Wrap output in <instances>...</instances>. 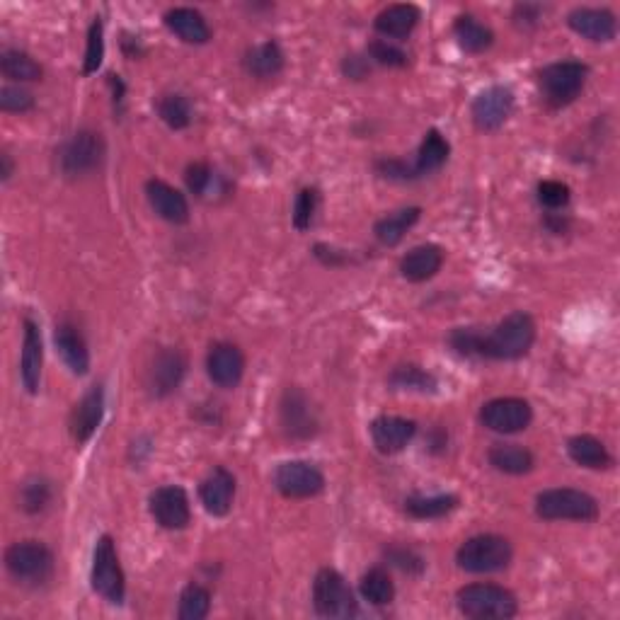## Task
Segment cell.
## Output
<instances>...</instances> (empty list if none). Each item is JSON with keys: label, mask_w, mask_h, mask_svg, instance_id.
<instances>
[{"label": "cell", "mask_w": 620, "mask_h": 620, "mask_svg": "<svg viewBox=\"0 0 620 620\" xmlns=\"http://www.w3.org/2000/svg\"><path fill=\"white\" fill-rule=\"evenodd\" d=\"M536 342V320L524 310H514L495 330L482 335V357L499 361L524 359Z\"/></svg>", "instance_id": "1"}, {"label": "cell", "mask_w": 620, "mask_h": 620, "mask_svg": "<svg viewBox=\"0 0 620 620\" xmlns=\"http://www.w3.org/2000/svg\"><path fill=\"white\" fill-rule=\"evenodd\" d=\"M458 611L473 620H509L519 613V601L499 584H468L456 594Z\"/></svg>", "instance_id": "2"}, {"label": "cell", "mask_w": 620, "mask_h": 620, "mask_svg": "<svg viewBox=\"0 0 620 620\" xmlns=\"http://www.w3.org/2000/svg\"><path fill=\"white\" fill-rule=\"evenodd\" d=\"M514 550L512 543L495 533L468 538L456 553V565L470 574H492L502 572L512 565Z\"/></svg>", "instance_id": "3"}, {"label": "cell", "mask_w": 620, "mask_h": 620, "mask_svg": "<svg viewBox=\"0 0 620 620\" xmlns=\"http://www.w3.org/2000/svg\"><path fill=\"white\" fill-rule=\"evenodd\" d=\"M536 514L545 521H596L599 502L584 490L553 487L536 497Z\"/></svg>", "instance_id": "4"}, {"label": "cell", "mask_w": 620, "mask_h": 620, "mask_svg": "<svg viewBox=\"0 0 620 620\" xmlns=\"http://www.w3.org/2000/svg\"><path fill=\"white\" fill-rule=\"evenodd\" d=\"M589 78V68L582 61H558L550 63L538 76L541 83L543 100L548 102V107L560 109L572 105L577 100L579 93L584 90Z\"/></svg>", "instance_id": "5"}, {"label": "cell", "mask_w": 620, "mask_h": 620, "mask_svg": "<svg viewBox=\"0 0 620 620\" xmlns=\"http://www.w3.org/2000/svg\"><path fill=\"white\" fill-rule=\"evenodd\" d=\"M313 606L315 613L323 618L347 620L359 613V604L354 599V591L344 582V577L332 567H323L315 574L313 582Z\"/></svg>", "instance_id": "6"}, {"label": "cell", "mask_w": 620, "mask_h": 620, "mask_svg": "<svg viewBox=\"0 0 620 620\" xmlns=\"http://www.w3.org/2000/svg\"><path fill=\"white\" fill-rule=\"evenodd\" d=\"M93 589L107 604L122 606L126 599V579L124 570L119 565L117 548H114L112 536H102L95 545L93 553V572H90Z\"/></svg>", "instance_id": "7"}, {"label": "cell", "mask_w": 620, "mask_h": 620, "mask_svg": "<svg viewBox=\"0 0 620 620\" xmlns=\"http://www.w3.org/2000/svg\"><path fill=\"white\" fill-rule=\"evenodd\" d=\"M10 577L22 584H44L54 574V553L39 541H20L5 550Z\"/></svg>", "instance_id": "8"}, {"label": "cell", "mask_w": 620, "mask_h": 620, "mask_svg": "<svg viewBox=\"0 0 620 620\" xmlns=\"http://www.w3.org/2000/svg\"><path fill=\"white\" fill-rule=\"evenodd\" d=\"M61 170L68 177H83L95 172L105 160V139L97 131L83 129L73 134L61 148Z\"/></svg>", "instance_id": "9"}, {"label": "cell", "mask_w": 620, "mask_h": 620, "mask_svg": "<svg viewBox=\"0 0 620 620\" xmlns=\"http://www.w3.org/2000/svg\"><path fill=\"white\" fill-rule=\"evenodd\" d=\"M274 487L286 499H310L325 490V475L308 461H286L274 470Z\"/></svg>", "instance_id": "10"}, {"label": "cell", "mask_w": 620, "mask_h": 620, "mask_svg": "<svg viewBox=\"0 0 620 620\" xmlns=\"http://www.w3.org/2000/svg\"><path fill=\"white\" fill-rule=\"evenodd\" d=\"M279 422L284 434L294 441L313 439L318 434V415L301 388H286L279 403Z\"/></svg>", "instance_id": "11"}, {"label": "cell", "mask_w": 620, "mask_h": 620, "mask_svg": "<svg viewBox=\"0 0 620 620\" xmlns=\"http://www.w3.org/2000/svg\"><path fill=\"white\" fill-rule=\"evenodd\" d=\"M480 422L490 432L519 434L533 422V407L524 398H495L482 405Z\"/></svg>", "instance_id": "12"}, {"label": "cell", "mask_w": 620, "mask_h": 620, "mask_svg": "<svg viewBox=\"0 0 620 620\" xmlns=\"http://www.w3.org/2000/svg\"><path fill=\"white\" fill-rule=\"evenodd\" d=\"M187 357L180 349H163V352L155 354L151 369L146 376V388L153 398H168L182 386L187 376Z\"/></svg>", "instance_id": "13"}, {"label": "cell", "mask_w": 620, "mask_h": 620, "mask_svg": "<svg viewBox=\"0 0 620 620\" xmlns=\"http://www.w3.org/2000/svg\"><path fill=\"white\" fill-rule=\"evenodd\" d=\"M516 100L514 93L504 85H492V88L482 90V93L473 100L470 114H473V122L480 131H497L509 122V117L514 114Z\"/></svg>", "instance_id": "14"}, {"label": "cell", "mask_w": 620, "mask_h": 620, "mask_svg": "<svg viewBox=\"0 0 620 620\" xmlns=\"http://www.w3.org/2000/svg\"><path fill=\"white\" fill-rule=\"evenodd\" d=\"M151 514L155 524L168 528V531H182L192 521V509H189V497L180 485H163L153 492Z\"/></svg>", "instance_id": "15"}, {"label": "cell", "mask_w": 620, "mask_h": 620, "mask_svg": "<svg viewBox=\"0 0 620 620\" xmlns=\"http://www.w3.org/2000/svg\"><path fill=\"white\" fill-rule=\"evenodd\" d=\"M102 417H105V388L93 386L78 400L71 417H68V432H71L73 441L78 446L88 444L100 427Z\"/></svg>", "instance_id": "16"}, {"label": "cell", "mask_w": 620, "mask_h": 620, "mask_svg": "<svg viewBox=\"0 0 620 620\" xmlns=\"http://www.w3.org/2000/svg\"><path fill=\"white\" fill-rule=\"evenodd\" d=\"M206 373L218 388H235L245 376V354L231 342H218L206 357Z\"/></svg>", "instance_id": "17"}, {"label": "cell", "mask_w": 620, "mask_h": 620, "mask_svg": "<svg viewBox=\"0 0 620 620\" xmlns=\"http://www.w3.org/2000/svg\"><path fill=\"white\" fill-rule=\"evenodd\" d=\"M567 25H570V30L577 32L579 37L596 44L613 42L618 32L616 15L606 8H574L572 13L567 15Z\"/></svg>", "instance_id": "18"}, {"label": "cell", "mask_w": 620, "mask_h": 620, "mask_svg": "<svg viewBox=\"0 0 620 620\" xmlns=\"http://www.w3.org/2000/svg\"><path fill=\"white\" fill-rule=\"evenodd\" d=\"M369 432L373 446H376L381 453H386V456H393V453H400L412 439H415L417 424L405 417L383 415L373 419Z\"/></svg>", "instance_id": "19"}, {"label": "cell", "mask_w": 620, "mask_h": 620, "mask_svg": "<svg viewBox=\"0 0 620 620\" xmlns=\"http://www.w3.org/2000/svg\"><path fill=\"white\" fill-rule=\"evenodd\" d=\"M25 327V337H22V359H20V378L22 386L30 395L39 393V383H42V366H44V344L39 325L32 318L22 320Z\"/></svg>", "instance_id": "20"}, {"label": "cell", "mask_w": 620, "mask_h": 620, "mask_svg": "<svg viewBox=\"0 0 620 620\" xmlns=\"http://www.w3.org/2000/svg\"><path fill=\"white\" fill-rule=\"evenodd\" d=\"M146 197H148V204L153 206L155 214L163 218V221L175 223V226H182V223L189 221L187 197L180 192V189L168 185V182L148 180Z\"/></svg>", "instance_id": "21"}, {"label": "cell", "mask_w": 620, "mask_h": 620, "mask_svg": "<svg viewBox=\"0 0 620 620\" xmlns=\"http://www.w3.org/2000/svg\"><path fill=\"white\" fill-rule=\"evenodd\" d=\"M199 499L211 516H226L235 499V478L226 468H214L199 485Z\"/></svg>", "instance_id": "22"}, {"label": "cell", "mask_w": 620, "mask_h": 620, "mask_svg": "<svg viewBox=\"0 0 620 620\" xmlns=\"http://www.w3.org/2000/svg\"><path fill=\"white\" fill-rule=\"evenodd\" d=\"M54 342H56V349H59L63 364L71 369L73 376H85V373L90 371L88 344H85L83 335H80L76 325H71V323L56 325Z\"/></svg>", "instance_id": "23"}, {"label": "cell", "mask_w": 620, "mask_h": 620, "mask_svg": "<svg viewBox=\"0 0 620 620\" xmlns=\"http://www.w3.org/2000/svg\"><path fill=\"white\" fill-rule=\"evenodd\" d=\"M444 250L439 245H417L400 260V274L412 284H422L441 272Z\"/></svg>", "instance_id": "24"}, {"label": "cell", "mask_w": 620, "mask_h": 620, "mask_svg": "<svg viewBox=\"0 0 620 620\" xmlns=\"http://www.w3.org/2000/svg\"><path fill=\"white\" fill-rule=\"evenodd\" d=\"M417 22H419L417 5L398 3V5H388V8H383L381 13L376 15V20H373V30L388 39H405V37H410L412 30H415Z\"/></svg>", "instance_id": "25"}, {"label": "cell", "mask_w": 620, "mask_h": 620, "mask_svg": "<svg viewBox=\"0 0 620 620\" xmlns=\"http://www.w3.org/2000/svg\"><path fill=\"white\" fill-rule=\"evenodd\" d=\"M165 27L187 44H206L211 39L209 22L194 8L168 10V13H165Z\"/></svg>", "instance_id": "26"}, {"label": "cell", "mask_w": 620, "mask_h": 620, "mask_svg": "<svg viewBox=\"0 0 620 620\" xmlns=\"http://www.w3.org/2000/svg\"><path fill=\"white\" fill-rule=\"evenodd\" d=\"M567 453H570L574 463L589 470H606L613 465V456L608 453L604 441H599L591 434L572 436V439L567 441Z\"/></svg>", "instance_id": "27"}, {"label": "cell", "mask_w": 620, "mask_h": 620, "mask_svg": "<svg viewBox=\"0 0 620 620\" xmlns=\"http://www.w3.org/2000/svg\"><path fill=\"white\" fill-rule=\"evenodd\" d=\"M284 61H286L284 51H281L277 42H264L248 49V54H245L243 59V66L252 78L267 80L279 76V73L284 71Z\"/></svg>", "instance_id": "28"}, {"label": "cell", "mask_w": 620, "mask_h": 620, "mask_svg": "<svg viewBox=\"0 0 620 620\" xmlns=\"http://www.w3.org/2000/svg\"><path fill=\"white\" fill-rule=\"evenodd\" d=\"M490 465L504 475H528L536 468L533 453L519 444H495L487 453Z\"/></svg>", "instance_id": "29"}, {"label": "cell", "mask_w": 620, "mask_h": 620, "mask_svg": "<svg viewBox=\"0 0 620 620\" xmlns=\"http://www.w3.org/2000/svg\"><path fill=\"white\" fill-rule=\"evenodd\" d=\"M449 153H451L449 141H446L436 129L427 131V136H424L422 146H419V151H417V160L412 163L417 177L432 175V172L444 168L446 160H449Z\"/></svg>", "instance_id": "30"}, {"label": "cell", "mask_w": 620, "mask_h": 620, "mask_svg": "<svg viewBox=\"0 0 620 620\" xmlns=\"http://www.w3.org/2000/svg\"><path fill=\"white\" fill-rule=\"evenodd\" d=\"M453 34H456L461 49L468 51V54H482L495 44V32L473 15L458 17L456 25H453Z\"/></svg>", "instance_id": "31"}, {"label": "cell", "mask_w": 620, "mask_h": 620, "mask_svg": "<svg viewBox=\"0 0 620 620\" xmlns=\"http://www.w3.org/2000/svg\"><path fill=\"white\" fill-rule=\"evenodd\" d=\"M419 216H422V209H419V206H410V209H400L395 211V214L383 216L381 221L373 226V233H376L378 243L388 245V248H395V245L405 238V233L419 221Z\"/></svg>", "instance_id": "32"}, {"label": "cell", "mask_w": 620, "mask_h": 620, "mask_svg": "<svg viewBox=\"0 0 620 620\" xmlns=\"http://www.w3.org/2000/svg\"><path fill=\"white\" fill-rule=\"evenodd\" d=\"M458 507V497L456 495H412L405 499V512L412 516V519L419 521H429V519H441V516L451 514L453 509Z\"/></svg>", "instance_id": "33"}, {"label": "cell", "mask_w": 620, "mask_h": 620, "mask_svg": "<svg viewBox=\"0 0 620 620\" xmlns=\"http://www.w3.org/2000/svg\"><path fill=\"white\" fill-rule=\"evenodd\" d=\"M0 71H3L5 78L15 80V83H34L44 73L42 66L20 49H5L0 54Z\"/></svg>", "instance_id": "34"}, {"label": "cell", "mask_w": 620, "mask_h": 620, "mask_svg": "<svg viewBox=\"0 0 620 620\" xmlns=\"http://www.w3.org/2000/svg\"><path fill=\"white\" fill-rule=\"evenodd\" d=\"M388 386L393 390H415V393H436L439 383L429 371H424L422 366L415 364H403L395 366L388 376Z\"/></svg>", "instance_id": "35"}, {"label": "cell", "mask_w": 620, "mask_h": 620, "mask_svg": "<svg viewBox=\"0 0 620 620\" xmlns=\"http://www.w3.org/2000/svg\"><path fill=\"white\" fill-rule=\"evenodd\" d=\"M359 591L371 606H388L395 599V584L383 567H373L366 572L359 582Z\"/></svg>", "instance_id": "36"}, {"label": "cell", "mask_w": 620, "mask_h": 620, "mask_svg": "<svg viewBox=\"0 0 620 620\" xmlns=\"http://www.w3.org/2000/svg\"><path fill=\"white\" fill-rule=\"evenodd\" d=\"M211 611V591L202 584H187L180 596V620H204Z\"/></svg>", "instance_id": "37"}, {"label": "cell", "mask_w": 620, "mask_h": 620, "mask_svg": "<svg viewBox=\"0 0 620 620\" xmlns=\"http://www.w3.org/2000/svg\"><path fill=\"white\" fill-rule=\"evenodd\" d=\"M158 114L170 129L182 131L192 124V102H189L185 95H165L163 100L158 102Z\"/></svg>", "instance_id": "38"}, {"label": "cell", "mask_w": 620, "mask_h": 620, "mask_svg": "<svg viewBox=\"0 0 620 620\" xmlns=\"http://www.w3.org/2000/svg\"><path fill=\"white\" fill-rule=\"evenodd\" d=\"M51 485L44 478H30L20 487V507L27 514H42L51 502Z\"/></svg>", "instance_id": "39"}, {"label": "cell", "mask_w": 620, "mask_h": 620, "mask_svg": "<svg viewBox=\"0 0 620 620\" xmlns=\"http://www.w3.org/2000/svg\"><path fill=\"white\" fill-rule=\"evenodd\" d=\"M102 59H105V30H102L100 17H95L93 25H90L88 30V47H85V63H83L85 76L97 73V68L102 66Z\"/></svg>", "instance_id": "40"}, {"label": "cell", "mask_w": 620, "mask_h": 620, "mask_svg": "<svg viewBox=\"0 0 620 620\" xmlns=\"http://www.w3.org/2000/svg\"><path fill=\"white\" fill-rule=\"evenodd\" d=\"M318 204H320L318 189L306 187L298 192L294 204V226L298 231H308V228L313 226V218L318 214Z\"/></svg>", "instance_id": "41"}, {"label": "cell", "mask_w": 620, "mask_h": 620, "mask_svg": "<svg viewBox=\"0 0 620 620\" xmlns=\"http://www.w3.org/2000/svg\"><path fill=\"white\" fill-rule=\"evenodd\" d=\"M449 342L463 357H482V332L478 327H456Z\"/></svg>", "instance_id": "42"}, {"label": "cell", "mask_w": 620, "mask_h": 620, "mask_svg": "<svg viewBox=\"0 0 620 620\" xmlns=\"http://www.w3.org/2000/svg\"><path fill=\"white\" fill-rule=\"evenodd\" d=\"M570 199H572V192L565 182L543 180L541 185H538V202H541L545 209H550V211L565 209V206L570 204Z\"/></svg>", "instance_id": "43"}, {"label": "cell", "mask_w": 620, "mask_h": 620, "mask_svg": "<svg viewBox=\"0 0 620 620\" xmlns=\"http://www.w3.org/2000/svg\"><path fill=\"white\" fill-rule=\"evenodd\" d=\"M386 560L407 574H422L424 567H427V562H424L417 550L403 548V545H390V548H386Z\"/></svg>", "instance_id": "44"}, {"label": "cell", "mask_w": 620, "mask_h": 620, "mask_svg": "<svg viewBox=\"0 0 620 620\" xmlns=\"http://www.w3.org/2000/svg\"><path fill=\"white\" fill-rule=\"evenodd\" d=\"M369 59L381 63L388 68H405L407 66V54L403 49H398L395 44L386 42V39H376L369 44Z\"/></svg>", "instance_id": "45"}, {"label": "cell", "mask_w": 620, "mask_h": 620, "mask_svg": "<svg viewBox=\"0 0 620 620\" xmlns=\"http://www.w3.org/2000/svg\"><path fill=\"white\" fill-rule=\"evenodd\" d=\"M34 107L32 93H27L25 88H15V85H5L0 90V109L8 114H25Z\"/></svg>", "instance_id": "46"}, {"label": "cell", "mask_w": 620, "mask_h": 620, "mask_svg": "<svg viewBox=\"0 0 620 620\" xmlns=\"http://www.w3.org/2000/svg\"><path fill=\"white\" fill-rule=\"evenodd\" d=\"M376 172L381 177H386V180H393V182L419 180L415 168H412V163H405V160H400V158H381L376 163Z\"/></svg>", "instance_id": "47"}, {"label": "cell", "mask_w": 620, "mask_h": 620, "mask_svg": "<svg viewBox=\"0 0 620 620\" xmlns=\"http://www.w3.org/2000/svg\"><path fill=\"white\" fill-rule=\"evenodd\" d=\"M185 180H187L189 192H192L194 197H204V194L211 189V185H214L216 175L206 163H192L187 168Z\"/></svg>", "instance_id": "48"}, {"label": "cell", "mask_w": 620, "mask_h": 620, "mask_svg": "<svg viewBox=\"0 0 620 620\" xmlns=\"http://www.w3.org/2000/svg\"><path fill=\"white\" fill-rule=\"evenodd\" d=\"M538 17H541V5H516V10H514L516 25L531 27V25H536Z\"/></svg>", "instance_id": "49"}, {"label": "cell", "mask_w": 620, "mask_h": 620, "mask_svg": "<svg viewBox=\"0 0 620 620\" xmlns=\"http://www.w3.org/2000/svg\"><path fill=\"white\" fill-rule=\"evenodd\" d=\"M342 68L349 78L361 80V78H366V73H369V61L359 59V56H347V61H344Z\"/></svg>", "instance_id": "50"}, {"label": "cell", "mask_w": 620, "mask_h": 620, "mask_svg": "<svg viewBox=\"0 0 620 620\" xmlns=\"http://www.w3.org/2000/svg\"><path fill=\"white\" fill-rule=\"evenodd\" d=\"M15 172V163H13V155H10L8 151L0 153V180L8 182L10 177H13Z\"/></svg>", "instance_id": "51"}, {"label": "cell", "mask_w": 620, "mask_h": 620, "mask_svg": "<svg viewBox=\"0 0 620 620\" xmlns=\"http://www.w3.org/2000/svg\"><path fill=\"white\" fill-rule=\"evenodd\" d=\"M545 226L550 228V233H562L567 228V221H562V218H555V216H548L545 218Z\"/></svg>", "instance_id": "52"}]
</instances>
